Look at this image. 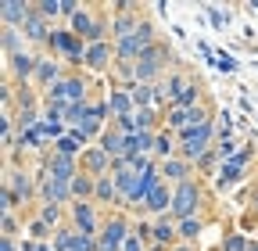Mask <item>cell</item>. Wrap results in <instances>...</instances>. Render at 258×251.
I'll return each instance as SVG.
<instances>
[{"label":"cell","mask_w":258,"mask_h":251,"mask_svg":"<svg viewBox=\"0 0 258 251\" xmlns=\"http://www.w3.org/2000/svg\"><path fill=\"white\" fill-rule=\"evenodd\" d=\"M47 50H50V57H64V61H72V65H83L90 43H86L83 36H76L69 25H61V29H54V33H50Z\"/></svg>","instance_id":"cell-5"},{"label":"cell","mask_w":258,"mask_h":251,"mask_svg":"<svg viewBox=\"0 0 258 251\" xmlns=\"http://www.w3.org/2000/svg\"><path fill=\"white\" fill-rule=\"evenodd\" d=\"M190 172H194V165H190L186 158H179V154H176V158H169V162H161V179L172 183V186H179V183L194 179Z\"/></svg>","instance_id":"cell-16"},{"label":"cell","mask_w":258,"mask_h":251,"mask_svg":"<svg viewBox=\"0 0 258 251\" xmlns=\"http://www.w3.org/2000/svg\"><path fill=\"white\" fill-rule=\"evenodd\" d=\"M69 226H76V233H86V237H101V230H104L101 205L97 201H72L69 205Z\"/></svg>","instance_id":"cell-6"},{"label":"cell","mask_w":258,"mask_h":251,"mask_svg":"<svg viewBox=\"0 0 258 251\" xmlns=\"http://www.w3.org/2000/svg\"><path fill=\"white\" fill-rule=\"evenodd\" d=\"M93 201H97V205H104V208L122 205V201H118V186H115V176H111V172H108V176H97V194H93Z\"/></svg>","instance_id":"cell-18"},{"label":"cell","mask_w":258,"mask_h":251,"mask_svg":"<svg viewBox=\"0 0 258 251\" xmlns=\"http://www.w3.org/2000/svg\"><path fill=\"white\" fill-rule=\"evenodd\" d=\"M36 61H40V54H18V57H8L4 65H8V79L15 83L18 79V86H25V83H32V76H36Z\"/></svg>","instance_id":"cell-13"},{"label":"cell","mask_w":258,"mask_h":251,"mask_svg":"<svg viewBox=\"0 0 258 251\" xmlns=\"http://www.w3.org/2000/svg\"><path fill=\"white\" fill-rule=\"evenodd\" d=\"M176 230H179V240L183 244H194L201 233H205V215H194V219H179L176 223Z\"/></svg>","instance_id":"cell-21"},{"label":"cell","mask_w":258,"mask_h":251,"mask_svg":"<svg viewBox=\"0 0 258 251\" xmlns=\"http://www.w3.org/2000/svg\"><path fill=\"white\" fill-rule=\"evenodd\" d=\"M72 244H76V226L64 223V226L54 230V237H50V247L54 251H72Z\"/></svg>","instance_id":"cell-26"},{"label":"cell","mask_w":258,"mask_h":251,"mask_svg":"<svg viewBox=\"0 0 258 251\" xmlns=\"http://www.w3.org/2000/svg\"><path fill=\"white\" fill-rule=\"evenodd\" d=\"M122 251H147V240H144L140 233H129L125 244H122Z\"/></svg>","instance_id":"cell-34"},{"label":"cell","mask_w":258,"mask_h":251,"mask_svg":"<svg viewBox=\"0 0 258 251\" xmlns=\"http://www.w3.org/2000/svg\"><path fill=\"white\" fill-rule=\"evenodd\" d=\"M36 11L47 18V22H54V18H61V4H57V0H40V4H36Z\"/></svg>","instance_id":"cell-31"},{"label":"cell","mask_w":258,"mask_h":251,"mask_svg":"<svg viewBox=\"0 0 258 251\" xmlns=\"http://www.w3.org/2000/svg\"><path fill=\"white\" fill-rule=\"evenodd\" d=\"M108 104H111L115 118H122V115H133V111H137V104H133V93H129L125 86H111V90H108Z\"/></svg>","instance_id":"cell-19"},{"label":"cell","mask_w":258,"mask_h":251,"mask_svg":"<svg viewBox=\"0 0 258 251\" xmlns=\"http://www.w3.org/2000/svg\"><path fill=\"white\" fill-rule=\"evenodd\" d=\"M79 172H86V176H93V179H97V176H108V172H111V158H108L97 144H90V147L79 154Z\"/></svg>","instance_id":"cell-12"},{"label":"cell","mask_w":258,"mask_h":251,"mask_svg":"<svg viewBox=\"0 0 258 251\" xmlns=\"http://www.w3.org/2000/svg\"><path fill=\"white\" fill-rule=\"evenodd\" d=\"M0 251H22V247L15 244V237H0Z\"/></svg>","instance_id":"cell-38"},{"label":"cell","mask_w":258,"mask_h":251,"mask_svg":"<svg viewBox=\"0 0 258 251\" xmlns=\"http://www.w3.org/2000/svg\"><path fill=\"white\" fill-rule=\"evenodd\" d=\"M18 233V219L15 212H4V219H0V237H15Z\"/></svg>","instance_id":"cell-32"},{"label":"cell","mask_w":258,"mask_h":251,"mask_svg":"<svg viewBox=\"0 0 258 251\" xmlns=\"http://www.w3.org/2000/svg\"><path fill=\"white\" fill-rule=\"evenodd\" d=\"M64 76H69V72H64V65H61L57 57L40 54V61H36V76H32V83H36V86H43V90H50V86H57Z\"/></svg>","instance_id":"cell-11"},{"label":"cell","mask_w":258,"mask_h":251,"mask_svg":"<svg viewBox=\"0 0 258 251\" xmlns=\"http://www.w3.org/2000/svg\"><path fill=\"white\" fill-rule=\"evenodd\" d=\"M251 212H254V215H258V191H254V194H251Z\"/></svg>","instance_id":"cell-39"},{"label":"cell","mask_w":258,"mask_h":251,"mask_svg":"<svg viewBox=\"0 0 258 251\" xmlns=\"http://www.w3.org/2000/svg\"><path fill=\"white\" fill-rule=\"evenodd\" d=\"M240 179H244V169H240L237 162H222L215 186H219V191H230V186H233V183H240Z\"/></svg>","instance_id":"cell-24"},{"label":"cell","mask_w":258,"mask_h":251,"mask_svg":"<svg viewBox=\"0 0 258 251\" xmlns=\"http://www.w3.org/2000/svg\"><path fill=\"white\" fill-rule=\"evenodd\" d=\"M212 169H222V154H219V144L205 154V158H198V162H194V172H201V176H208Z\"/></svg>","instance_id":"cell-28"},{"label":"cell","mask_w":258,"mask_h":251,"mask_svg":"<svg viewBox=\"0 0 258 251\" xmlns=\"http://www.w3.org/2000/svg\"><path fill=\"white\" fill-rule=\"evenodd\" d=\"M93 194H97V179L86 176V172H79L72 179V201H93Z\"/></svg>","instance_id":"cell-23"},{"label":"cell","mask_w":258,"mask_h":251,"mask_svg":"<svg viewBox=\"0 0 258 251\" xmlns=\"http://www.w3.org/2000/svg\"><path fill=\"white\" fill-rule=\"evenodd\" d=\"M50 33H54V25L32 8V15H29V22L22 25V36L29 40V43H40V47H47V40H50Z\"/></svg>","instance_id":"cell-14"},{"label":"cell","mask_w":258,"mask_h":251,"mask_svg":"<svg viewBox=\"0 0 258 251\" xmlns=\"http://www.w3.org/2000/svg\"><path fill=\"white\" fill-rule=\"evenodd\" d=\"M247 251H258V240H251V244H247Z\"/></svg>","instance_id":"cell-40"},{"label":"cell","mask_w":258,"mask_h":251,"mask_svg":"<svg viewBox=\"0 0 258 251\" xmlns=\"http://www.w3.org/2000/svg\"><path fill=\"white\" fill-rule=\"evenodd\" d=\"M154 137L158 133H129L125 137V154H154Z\"/></svg>","instance_id":"cell-22"},{"label":"cell","mask_w":258,"mask_h":251,"mask_svg":"<svg viewBox=\"0 0 258 251\" xmlns=\"http://www.w3.org/2000/svg\"><path fill=\"white\" fill-rule=\"evenodd\" d=\"M0 40H4V61L25 54V43H29V40L22 36V29H0Z\"/></svg>","instance_id":"cell-20"},{"label":"cell","mask_w":258,"mask_h":251,"mask_svg":"<svg viewBox=\"0 0 258 251\" xmlns=\"http://www.w3.org/2000/svg\"><path fill=\"white\" fill-rule=\"evenodd\" d=\"M83 65L90 69V72H97V76H104V72H111L115 69V43H93L90 50H86V61Z\"/></svg>","instance_id":"cell-10"},{"label":"cell","mask_w":258,"mask_h":251,"mask_svg":"<svg viewBox=\"0 0 258 251\" xmlns=\"http://www.w3.org/2000/svg\"><path fill=\"white\" fill-rule=\"evenodd\" d=\"M36 172H43V176H50V179H61V183H72V179L79 176V158H72V154H61V151L50 147V151H43Z\"/></svg>","instance_id":"cell-7"},{"label":"cell","mask_w":258,"mask_h":251,"mask_svg":"<svg viewBox=\"0 0 258 251\" xmlns=\"http://www.w3.org/2000/svg\"><path fill=\"white\" fill-rule=\"evenodd\" d=\"M36 183H40V205H61V208L72 205V183L50 179L43 172H36Z\"/></svg>","instance_id":"cell-9"},{"label":"cell","mask_w":258,"mask_h":251,"mask_svg":"<svg viewBox=\"0 0 258 251\" xmlns=\"http://www.w3.org/2000/svg\"><path fill=\"white\" fill-rule=\"evenodd\" d=\"M215 133H219V126L215 122H205V126H194V130H183L179 133V158H186L190 165L205 158V154L215 147Z\"/></svg>","instance_id":"cell-4"},{"label":"cell","mask_w":258,"mask_h":251,"mask_svg":"<svg viewBox=\"0 0 258 251\" xmlns=\"http://www.w3.org/2000/svg\"><path fill=\"white\" fill-rule=\"evenodd\" d=\"M22 251H54L50 240H22Z\"/></svg>","instance_id":"cell-36"},{"label":"cell","mask_w":258,"mask_h":251,"mask_svg":"<svg viewBox=\"0 0 258 251\" xmlns=\"http://www.w3.org/2000/svg\"><path fill=\"white\" fill-rule=\"evenodd\" d=\"M176 65L172 57V47L169 43H154L137 65H133V83H161L169 76V69Z\"/></svg>","instance_id":"cell-1"},{"label":"cell","mask_w":258,"mask_h":251,"mask_svg":"<svg viewBox=\"0 0 258 251\" xmlns=\"http://www.w3.org/2000/svg\"><path fill=\"white\" fill-rule=\"evenodd\" d=\"M247 244H251V237L240 233V230H233V233L222 237V251H247Z\"/></svg>","instance_id":"cell-29"},{"label":"cell","mask_w":258,"mask_h":251,"mask_svg":"<svg viewBox=\"0 0 258 251\" xmlns=\"http://www.w3.org/2000/svg\"><path fill=\"white\" fill-rule=\"evenodd\" d=\"M32 15V4L29 0H4L0 4V18H4V29H22Z\"/></svg>","instance_id":"cell-15"},{"label":"cell","mask_w":258,"mask_h":251,"mask_svg":"<svg viewBox=\"0 0 258 251\" xmlns=\"http://www.w3.org/2000/svg\"><path fill=\"white\" fill-rule=\"evenodd\" d=\"M201 208H205V186H201V179L194 176V179H186V183H179V186H172V219L179 223V219H194V215H201Z\"/></svg>","instance_id":"cell-3"},{"label":"cell","mask_w":258,"mask_h":251,"mask_svg":"<svg viewBox=\"0 0 258 251\" xmlns=\"http://www.w3.org/2000/svg\"><path fill=\"white\" fill-rule=\"evenodd\" d=\"M205 11H208V18H212V25H215V29L230 22V11H215V8H205Z\"/></svg>","instance_id":"cell-35"},{"label":"cell","mask_w":258,"mask_h":251,"mask_svg":"<svg viewBox=\"0 0 258 251\" xmlns=\"http://www.w3.org/2000/svg\"><path fill=\"white\" fill-rule=\"evenodd\" d=\"M0 208H4V212H15V208H22V201H18V194L11 191V186H4V194H0Z\"/></svg>","instance_id":"cell-33"},{"label":"cell","mask_w":258,"mask_h":251,"mask_svg":"<svg viewBox=\"0 0 258 251\" xmlns=\"http://www.w3.org/2000/svg\"><path fill=\"white\" fill-rule=\"evenodd\" d=\"M36 172H29V169H22V165H8V172H4V186H11V191L18 194V201L25 205V201H32V198H40V183L32 179Z\"/></svg>","instance_id":"cell-8"},{"label":"cell","mask_w":258,"mask_h":251,"mask_svg":"<svg viewBox=\"0 0 258 251\" xmlns=\"http://www.w3.org/2000/svg\"><path fill=\"white\" fill-rule=\"evenodd\" d=\"M251 154H254V151H251V147H240V151H237V154H233V158H230V162H237V165H240V169H244V165H247V162H251Z\"/></svg>","instance_id":"cell-37"},{"label":"cell","mask_w":258,"mask_h":251,"mask_svg":"<svg viewBox=\"0 0 258 251\" xmlns=\"http://www.w3.org/2000/svg\"><path fill=\"white\" fill-rule=\"evenodd\" d=\"M36 215L43 219L50 230H57V226L69 223V208H61V205H40V212H36Z\"/></svg>","instance_id":"cell-25"},{"label":"cell","mask_w":258,"mask_h":251,"mask_svg":"<svg viewBox=\"0 0 258 251\" xmlns=\"http://www.w3.org/2000/svg\"><path fill=\"white\" fill-rule=\"evenodd\" d=\"M47 237H54V230L43 223V219L36 215V219H32V223H29V240H47Z\"/></svg>","instance_id":"cell-30"},{"label":"cell","mask_w":258,"mask_h":251,"mask_svg":"<svg viewBox=\"0 0 258 251\" xmlns=\"http://www.w3.org/2000/svg\"><path fill=\"white\" fill-rule=\"evenodd\" d=\"M43 104L50 108H69V104H90V83L83 79V76H76V72H69L57 86H50V90H43Z\"/></svg>","instance_id":"cell-2"},{"label":"cell","mask_w":258,"mask_h":251,"mask_svg":"<svg viewBox=\"0 0 258 251\" xmlns=\"http://www.w3.org/2000/svg\"><path fill=\"white\" fill-rule=\"evenodd\" d=\"M158 108H137V130L140 133H158ZM165 122V118H161Z\"/></svg>","instance_id":"cell-27"},{"label":"cell","mask_w":258,"mask_h":251,"mask_svg":"<svg viewBox=\"0 0 258 251\" xmlns=\"http://www.w3.org/2000/svg\"><path fill=\"white\" fill-rule=\"evenodd\" d=\"M97 147H101V151L108 154V158H118V154H125V133L118 130L115 122H111L108 130L101 133V140H97Z\"/></svg>","instance_id":"cell-17"}]
</instances>
